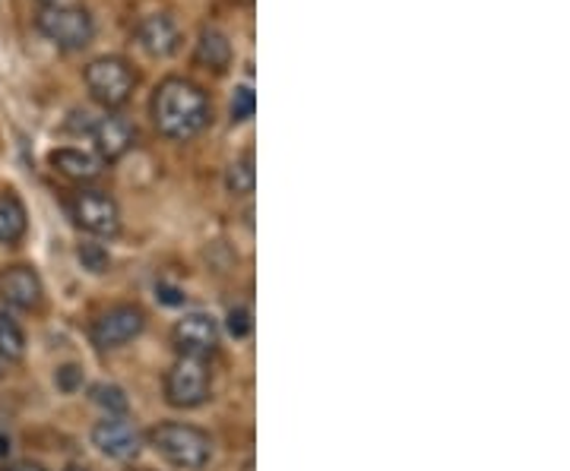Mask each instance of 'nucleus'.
Returning a JSON list of instances; mask_svg holds the SVG:
<instances>
[{"label":"nucleus","instance_id":"f257e3e1","mask_svg":"<svg viewBox=\"0 0 570 471\" xmlns=\"http://www.w3.org/2000/svg\"><path fill=\"white\" fill-rule=\"evenodd\" d=\"M149 114L159 134L174 142H187L209 124V99L197 83L184 76H168L153 92Z\"/></svg>","mask_w":570,"mask_h":471},{"label":"nucleus","instance_id":"f03ea898","mask_svg":"<svg viewBox=\"0 0 570 471\" xmlns=\"http://www.w3.org/2000/svg\"><path fill=\"white\" fill-rule=\"evenodd\" d=\"M149 446L166 459L168 466L184 471H201L213 459V439L194 424L166 421L149 431Z\"/></svg>","mask_w":570,"mask_h":471},{"label":"nucleus","instance_id":"7ed1b4c3","mask_svg":"<svg viewBox=\"0 0 570 471\" xmlns=\"http://www.w3.org/2000/svg\"><path fill=\"white\" fill-rule=\"evenodd\" d=\"M38 33L61 51H83L96 38V20L86 7L73 3H45L35 16Z\"/></svg>","mask_w":570,"mask_h":471},{"label":"nucleus","instance_id":"20e7f679","mask_svg":"<svg viewBox=\"0 0 570 471\" xmlns=\"http://www.w3.org/2000/svg\"><path fill=\"white\" fill-rule=\"evenodd\" d=\"M83 79H86L89 96L99 101L101 108H108V111L128 104L136 86L134 67L124 58H114V54H105V58L89 61L86 70H83Z\"/></svg>","mask_w":570,"mask_h":471},{"label":"nucleus","instance_id":"39448f33","mask_svg":"<svg viewBox=\"0 0 570 471\" xmlns=\"http://www.w3.org/2000/svg\"><path fill=\"white\" fill-rule=\"evenodd\" d=\"M209 399V371L203 358H178L166 373V402L174 408H197Z\"/></svg>","mask_w":570,"mask_h":471},{"label":"nucleus","instance_id":"423d86ee","mask_svg":"<svg viewBox=\"0 0 570 471\" xmlns=\"http://www.w3.org/2000/svg\"><path fill=\"white\" fill-rule=\"evenodd\" d=\"M73 222L96 237H118L121 235V209L101 190H80L70 202Z\"/></svg>","mask_w":570,"mask_h":471},{"label":"nucleus","instance_id":"0eeeda50","mask_svg":"<svg viewBox=\"0 0 570 471\" xmlns=\"http://www.w3.org/2000/svg\"><path fill=\"white\" fill-rule=\"evenodd\" d=\"M146 330V313L134 303H118L93 323V342L99 348H121Z\"/></svg>","mask_w":570,"mask_h":471},{"label":"nucleus","instance_id":"6e6552de","mask_svg":"<svg viewBox=\"0 0 570 471\" xmlns=\"http://www.w3.org/2000/svg\"><path fill=\"white\" fill-rule=\"evenodd\" d=\"M93 443L99 446V453H105L108 459H118V462H134L143 449L140 431L128 418H114V414H108L105 421L93 427Z\"/></svg>","mask_w":570,"mask_h":471},{"label":"nucleus","instance_id":"1a4fd4ad","mask_svg":"<svg viewBox=\"0 0 570 471\" xmlns=\"http://www.w3.org/2000/svg\"><path fill=\"white\" fill-rule=\"evenodd\" d=\"M171 338L184 358H206L219 345V323L209 313H187L184 320L174 323Z\"/></svg>","mask_w":570,"mask_h":471},{"label":"nucleus","instance_id":"9d476101","mask_svg":"<svg viewBox=\"0 0 570 471\" xmlns=\"http://www.w3.org/2000/svg\"><path fill=\"white\" fill-rule=\"evenodd\" d=\"M89 134H93L99 159H105V162H118V159H124L134 149V124L128 117H121V114H105V117H99Z\"/></svg>","mask_w":570,"mask_h":471},{"label":"nucleus","instance_id":"9b49d317","mask_svg":"<svg viewBox=\"0 0 570 471\" xmlns=\"http://www.w3.org/2000/svg\"><path fill=\"white\" fill-rule=\"evenodd\" d=\"M136 45L149 58H171L181 48V29L168 13H149L136 23Z\"/></svg>","mask_w":570,"mask_h":471},{"label":"nucleus","instance_id":"f8f14e48","mask_svg":"<svg viewBox=\"0 0 570 471\" xmlns=\"http://www.w3.org/2000/svg\"><path fill=\"white\" fill-rule=\"evenodd\" d=\"M41 278L29 267H13L0 275V298L16 310H35L41 303Z\"/></svg>","mask_w":570,"mask_h":471},{"label":"nucleus","instance_id":"ddd939ff","mask_svg":"<svg viewBox=\"0 0 570 471\" xmlns=\"http://www.w3.org/2000/svg\"><path fill=\"white\" fill-rule=\"evenodd\" d=\"M51 169L61 171L70 181H96L101 174V159L93 156V152H83V149H73V146H64V149H54L48 156Z\"/></svg>","mask_w":570,"mask_h":471},{"label":"nucleus","instance_id":"4468645a","mask_svg":"<svg viewBox=\"0 0 570 471\" xmlns=\"http://www.w3.org/2000/svg\"><path fill=\"white\" fill-rule=\"evenodd\" d=\"M232 58H235V51H232L229 35L213 29V26H206L201 33V41H197L194 61H197L201 67L213 70V73H226V70L232 67Z\"/></svg>","mask_w":570,"mask_h":471},{"label":"nucleus","instance_id":"2eb2a0df","mask_svg":"<svg viewBox=\"0 0 570 471\" xmlns=\"http://www.w3.org/2000/svg\"><path fill=\"white\" fill-rule=\"evenodd\" d=\"M29 232V212L13 190L0 194V244L13 247Z\"/></svg>","mask_w":570,"mask_h":471},{"label":"nucleus","instance_id":"dca6fc26","mask_svg":"<svg viewBox=\"0 0 570 471\" xmlns=\"http://www.w3.org/2000/svg\"><path fill=\"white\" fill-rule=\"evenodd\" d=\"M226 187L235 197H251L257 187V169H254V152H244L241 159H235L229 171H226Z\"/></svg>","mask_w":570,"mask_h":471},{"label":"nucleus","instance_id":"f3484780","mask_svg":"<svg viewBox=\"0 0 570 471\" xmlns=\"http://www.w3.org/2000/svg\"><path fill=\"white\" fill-rule=\"evenodd\" d=\"M0 358L3 361L26 358V333L20 330V323L7 310H0Z\"/></svg>","mask_w":570,"mask_h":471},{"label":"nucleus","instance_id":"a211bd4d","mask_svg":"<svg viewBox=\"0 0 570 471\" xmlns=\"http://www.w3.org/2000/svg\"><path fill=\"white\" fill-rule=\"evenodd\" d=\"M93 402L101 405V408H105L108 414H114V418H124V414H128V405H131L121 386H105V383L93 389Z\"/></svg>","mask_w":570,"mask_h":471},{"label":"nucleus","instance_id":"6ab92c4d","mask_svg":"<svg viewBox=\"0 0 570 471\" xmlns=\"http://www.w3.org/2000/svg\"><path fill=\"white\" fill-rule=\"evenodd\" d=\"M76 257H80L83 270L96 272V275L108 272V267H111V257H108V250H105L101 244H93V240L80 244V247H76Z\"/></svg>","mask_w":570,"mask_h":471},{"label":"nucleus","instance_id":"aec40b11","mask_svg":"<svg viewBox=\"0 0 570 471\" xmlns=\"http://www.w3.org/2000/svg\"><path fill=\"white\" fill-rule=\"evenodd\" d=\"M254 111H257V96H254V89L244 83V86H235V92H232V121L235 124H244V121H251L254 117Z\"/></svg>","mask_w":570,"mask_h":471},{"label":"nucleus","instance_id":"412c9836","mask_svg":"<svg viewBox=\"0 0 570 471\" xmlns=\"http://www.w3.org/2000/svg\"><path fill=\"white\" fill-rule=\"evenodd\" d=\"M226 330L232 338H247L254 330V320H251V310L247 307H232L229 317H226Z\"/></svg>","mask_w":570,"mask_h":471},{"label":"nucleus","instance_id":"4be33fe9","mask_svg":"<svg viewBox=\"0 0 570 471\" xmlns=\"http://www.w3.org/2000/svg\"><path fill=\"white\" fill-rule=\"evenodd\" d=\"M58 389H61V393H76V389H83V371H80L76 364L61 368V371H58Z\"/></svg>","mask_w":570,"mask_h":471},{"label":"nucleus","instance_id":"5701e85b","mask_svg":"<svg viewBox=\"0 0 570 471\" xmlns=\"http://www.w3.org/2000/svg\"><path fill=\"white\" fill-rule=\"evenodd\" d=\"M156 298L168 307H178V303H184V295L178 292V288H171V285H156Z\"/></svg>","mask_w":570,"mask_h":471},{"label":"nucleus","instance_id":"b1692460","mask_svg":"<svg viewBox=\"0 0 570 471\" xmlns=\"http://www.w3.org/2000/svg\"><path fill=\"white\" fill-rule=\"evenodd\" d=\"M7 471H45L41 466H35V462H16V466H10Z\"/></svg>","mask_w":570,"mask_h":471},{"label":"nucleus","instance_id":"393cba45","mask_svg":"<svg viewBox=\"0 0 570 471\" xmlns=\"http://www.w3.org/2000/svg\"><path fill=\"white\" fill-rule=\"evenodd\" d=\"M7 453H10V439L0 437V456H7Z\"/></svg>","mask_w":570,"mask_h":471},{"label":"nucleus","instance_id":"a878e982","mask_svg":"<svg viewBox=\"0 0 570 471\" xmlns=\"http://www.w3.org/2000/svg\"><path fill=\"white\" fill-rule=\"evenodd\" d=\"M68 471H86V469H80V466H73V469H68Z\"/></svg>","mask_w":570,"mask_h":471},{"label":"nucleus","instance_id":"bb28decb","mask_svg":"<svg viewBox=\"0 0 570 471\" xmlns=\"http://www.w3.org/2000/svg\"><path fill=\"white\" fill-rule=\"evenodd\" d=\"M0 373H3V364H0Z\"/></svg>","mask_w":570,"mask_h":471}]
</instances>
